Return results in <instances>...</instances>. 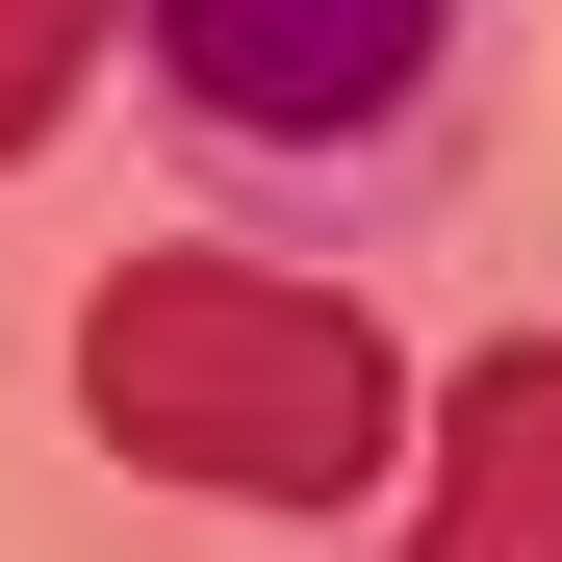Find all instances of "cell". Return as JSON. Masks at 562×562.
I'll return each instance as SVG.
<instances>
[{
    "label": "cell",
    "instance_id": "2",
    "mask_svg": "<svg viewBox=\"0 0 562 562\" xmlns=\"http://www.w3.org/2000/svg\"><path fill=\"white\" fill-rule=\"evenodd\" d=\"M128 77H154L179 179L307 205V231H409L486 128V0H128Z\"/></svg>",
    "mask_w": 562,
    "mask_h": 562
},
{
    "label": "cell",
    "instance_id": "3",
    "mask_svg": "<svg viewBox=\"0 0 562 562\" xmlns=\"http://www.w3.org/2000/svg\"><path fill=\"white\" fill-rule=\"evenodd\" d=\"M409 562H562V333H486V358H460Z\"/></svg>",
    "mask_w": 562,
    "mask_h": 562
},
{
    "label": "cell",
    "instance_id": "4",
    "mask_svg": "<svg viewBox=\"0 0 562 562\" xmlns=\"http://www.w3.org/2000/svg\"><path fill=\"white\" fill-rule=\"evenodd\" d=\"M77 77H103V0H0V179L77 128Z\"/></svg>",
    "mask_w": 562,
    "mask_h": 562
},
{
    "label": "cell",
    "instance_id": "1",
    "mask_svg": "<svg viewBox=\"0 0 562 562\" xmlns=\"http://www.w3.org/2000/svg\"><path fill=\"white\" fill-rule=\"evenodd\" d=\"M77 409H103L128 486H205V512H358L409 435V358L358 281H281V256H128L77 307Z\"/></svg>",
    "mask_w": 562,
    "mask_h": 562
}]
</instances>
